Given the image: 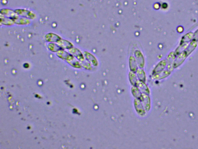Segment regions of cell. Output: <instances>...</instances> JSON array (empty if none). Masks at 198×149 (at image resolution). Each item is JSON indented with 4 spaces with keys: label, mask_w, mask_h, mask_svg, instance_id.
Instances as JSON below:
<instances>
[{
    "label": "cell",
    "mask_w": 198,
    "mask_h": 149,
    "mask_svg": "<svg viewBox=\"0 0 198 149\" xmlns=\"http://www.w3.org/2000/svg\"><path fill=\"white\" fill-rule=\"evenodd\" d=\"M134 105L136 112L140 115L144 116L146 114V110L140 100L136 98L134 101Z\"/></svg>",
    "instance_id": "cell-1"
},
{
    "label": "cell",
    "mask_w": 198,
    "mask_h": 149,
    "mask_svg": "<svg viewBox=\"0 0 198 149\" xmlns=\"http://www.w3.org/2000/svg\"><path fill=\"white\" fill-rule=\"evenodd\" d=\"M140 100L142 102L146 111L149 110L151 108V101L148 94L142 93Z\"/></svg>",
    "instance_id": "cell-2"
},
{
    "label": "cell",
    "mask_w": 198,
    "mask_h": 149,
    "mask_svg": "<svg viewBox=\"0 0 198 149\" xmlns=\"http://www.w3.org/2000/svg\"><path fill=\"white\" fill-rule=\"evenodd\" d=\"M136 86L143 94H149V89L147 85L145 84L144 82L138 80Z\"/></svg>",
    "instance_id": "cell-3"
},
{
    "label": "cell",
    "mask_w": 198,
    "mask_h": 149,
    "mask_svg": "<svg viewBox=\"0 0 198 149\" xmlns=\"http://www.w3.org/2000/svg\"><path fill=\"white\" fill-rule=\"evenodd\" d=\"M57 44L63 50L65 49L69 50L73 47L72 44L67 40L60 39Z\"/></svg>",
    "instance_id": "cell-4"
},
{
    "label": "cell",
    "mask_w": 198,
    "mask_h": 149,
    "mask_svg": "<svg viewBox=\"0 0 198 149\" xmlns=\"http://www.w3.org/2000/svg\"><path fill=\"white\" fill-rule=\"evenodd\" d=\"M45 39L46 41L49 42H58L61 38L57 35L54 34H49L45 36Z\"/></svg>",
    "instance_id": "cell-5"
},
{
    "label": "cell",
    "mask_w": 198,
    "mask_h": 149,
    "mask_svg": "<svg viewBox=\"0 0 198 149\" xmlns=\"http://www.w3.org/2000/svg\"><path fill=\"white\" fill-rule=\"evenodd\" d=\"M69 51L72 55H74V56L76 57L79 60H81L82 59H83V55L81 52L78 49L73 47L69 50Z\"/></svg>",
    "instance_id": "cell-6"
},
{
    "label": "cell",
    "mask_w": 198,
    "mask_h": 149,
    "mask_svg": "<svg viewBox=\"0 0 198 149\" xmlns=\"http://www.w3.org/2000/svg\"><path fill=\"white\" fill-rule=\"evenodd\" d=\"M131 91H132V94L134 97H135L137 99L140 100L142 93H141V91L136 86L132 87Z\"/></svg>",
    "instance_id": "cell-7"
},
{
    "label": "cell",
    "mask_w": 198,
    "mask_h": 149,
    "mask_svg": "<svg viewBox=\"0 0 198 149\" xmlns=\"http://www.w3.org/2000/svg\"><path fill=\"white\" fill-rule=\"evenodd\" d=\"M48 47L49 50L53 52H58L59 50H63L59 45L55 43L49 44Z\"/></svg>",
    "instance_id": "cell-8"
},
{
    "label": "cell",
    "mask_w": 198,
    "mask_h": 149,
    "mask_svg": "<svg viewBox=\"0 0 198 149\" xmlns=\"http://www.w3.org/2000/svg\"><path fill=\"white\" fill-rule=\"evenodd\" d=\"M57 53L58 56L62 59H67L68 60L71 56L64 50H59Z\"/></svg>",
    "instance_id": "cell-9"
},
{
    "label": "cell",
    "mask_w": 198,
    "mask_h": 149,
    "mask_svg": "<svg viewBox=\"0 0 198 149\" xmlns=\"http://www.w3.org/2000/svg\"><path fill=\"white\" fill-rule=\"evenodd\" d=\"M129 79L130 80L131 84L133 86H136L137 81H138V79H137L136 74L133 72H131L129 74Z\"/></svg>",
    "instance_id": "cell-10"
},
{
    "label": "cell",
    "mask_w": 198,
    "mask_h": 149,
    "mask_svg": "<svg viewBox=\"0 0 198 149\" xmlns=\"http://www.w3.org/2000/svg\"><path fill=\"white\" fill-rule=\"evenodd\" d=\"M137 77L139 80L141 81L145 82L146 81V75L144 71L142 69H139L137 71Z\"/></svg>",
    "instance_id": "cell-11"
},
{
    "label": "cell",
    "mask_w": 198,
    "mask_h": 149,
    "mask_svg": "<svg viewBox=\"0 0 198 149\" xmlns=\"http://www.w3.org/2000/svg\"><path fill=\"white\" fill-rule=\"evenodd\" d=\"M16 13L18 14V15H21V16H23V17H27V18L33 19L35 18V16L32 13H31V12H29L28 11H25V12H17Z\"/></svg>",
    "instance_id": "cell-12"
},
{
    "label": "cell",
    "mask_w": 198,
    "mask_h": 149,
    "mask_svg": "<svg viewBox=\"0 0 198 149\" xmlns=\"http://www.w3.org/2000/svg\"><path fill=\"white\" fill-rule=\"evenodd\" d=\"M14 22L18 24L24 25L27 24H28L29 22L28 20L26 18H19L18 17L16 18V19L14 20Z\"/></svg>",
    "instance_id": "cell-13"
},
{
    "label": "cell",
    "mask_w": 198,
    "mask_h": 149,
    "mask_svg": "<svg viewBox=\"0 0 198 149\" xmlns=\"http://www.w3.org/2000/svg\"><path fill=\"white\" fill-rule=\"evenodd\" d=\"M132 59L130 61V68L131 70L133 72H136L137 70V66L135 60Z\"/></svg>",
    "instance_id": "cell-14"
}]
</instances>
